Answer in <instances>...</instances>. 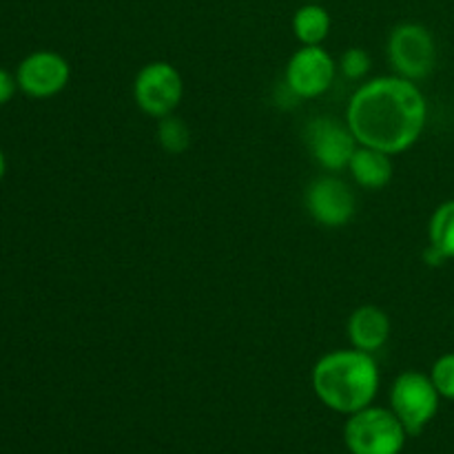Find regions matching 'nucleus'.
Instances as JSON below:
<instances>
[{"label":"nucleus","mask_w":454,"mask_h":454,"mask_svg":"<svg viewBox=\"0 0 454 454\" xmlns=\"http://www.w3.org/2000/svg\"><path fill=\"white\" fill-rule=\"evenodd\" d=\"M428 122V102L412 80L380 75L359 84L346 106V124L359 145L388 155L403 153L419 142Z\"/></svg>","instance_id":"1"},{"label":"nucleus","mask_w":454,"mask_h":454,"mask_svg":"<svg viewBox=\"0 0 454 454\" xmlns=\"http://www.w3.org/2000/svg\"><path fill=\"white\" fill-rule=\"evenodd\" d=\"M310 386L328 411L348 417L375 403L381 386L380 364L357 348L333 350L317 359Z\"/></svg>","instance_id":"2"},{"label":"nucleus","mask_w":454,"mask_h":454,"mask_svg":"<svg viewBox=\"0 0 454 454\" xmlns=\"http://www.w3.org/2000/svg\"><path fill=\"white\" fill-rule=\"evenodd\" d=\"M408 437L390 408L372 403L346 417L344 446L348 454H402Z\"/></svg>","instance_id":"3"},{"label":"nucleus","mask_w":454,"mask_h":454,"mask_svg":"<svg viewBox=\"0 0 454 454\" xmlns=\"http://www.w3.org/2000/svg\"><path fill=\"white\" fill-rule=\"evenodd\" d=\"M442 395L430 375L406 371L390 386V411L395 412L408 434H421L437 417Z\"/></svg>","instance_id":"4"},{"label":"nucleus","mask_w":454,"mask_h":454,"mask_svg":"<svg viewBox=\"0 0 454 454\" xmlns=\"http://www.w3.org/2000/svg\"><path fill=\"white\" fill-rule=\"evenodd\" d=\"M388 60L402 78L424 80L437 65V44L428 27L419 22H402L388 35Z\"/></svg>","instance_id":"5"},{"label":"nucleus","mask_w":454,"mask_h":454,"mask_svg":"<svg viewBox=\"0 0 454 454\" xmlns=\"http://www.w3.org/2000/svg\"><path fill=\"white\" fill-rule=\"evenodd\" d=\"M184 96V80L176 65L167 60L146 62L133 80V100L137 109L155 120L176 114Z\"/></svg>","instance_id":"6"},{"label":"nucleus","mask_w":454,"mask_h":454,"mask_svg":"<svg viewBox=\"0 0 454 454\" xmlns=\"http://www.w3.org/2000/svg\"><path fill=\"white\" fill-rule=\"evenodd\" d=\"M337 62L322 44H301L291 56L284 74V87L297 100L319 98L333 87L337 75Z\"/></svg>","instance_id":"7"},{"label":"nucleus","mask_w":454,"mask_h":454,"mask_svg":"<svg viewBox=\"0 0 454 454\" xmlns=\"http://www.w3.org/2000/svg\"><path fill=\"white\" fill-rule=\"evenodd\" d=\"M304 140L315 162L326 171H344L357 151L359 142L348 124L333 118H313L304 129Z\"/></svg>","instance_id":"8"},{"label":"nucleus","mask_w":454,"mask_h":454,"mask_svg":"<svg viewBox=\"0 0 454 454\" xmlns=\"http://www.w3.org/2000/svg\"><path fill=\"white\" fill-rule=\"evenodd\" d=\"M18 89L25 96L44 100L65 91L71 80V67L65 56L51 49H38L22 58L16 69Z\"/></svg>","instance_id":"9"},{"label":"nucleus","mask_w":454,"mask_h":454,"mask_svg":"<svg viewBox=\"0 0 454 454\" xmlns=\"http://www.w3.org/2000/svg\"><path fill=\"white\" fill-rule=\"evenodd\" d=\"M355 195L344 180L324 176L310 182L306 191V208L317 224L326 229H341L355 217Z\"/></svg>","instance_id":"10"},{"label":"nucleus","mask_w":454,"mask_h":454,"mask_svg":"<svg viewBox=\"0 0 454 454\" xmlns=\"http://www.w3.org/2000/svg\"><path fill=\"white\" fill-rule=\"evenodd\" d=\"M346 333L353 344V348L364 350V353L375 355L386 346L390 337V317L380 306H359L350 313Z\"/></svg>","instance_id":"11"},{"label":"nucleus","mask_w":454,"mask_h":454,"mask_svg":"<svg viewBox=\"0 0 454 454\" xmlns=\"http://www.w3.org/2000/svg\"><path fill=\"white\" fill-rule=\"evenodd\" d=\"M348 171L362 189L380 191L393 180V160L384 151L359 145L350 158Z\"/></svg>","instance_id":"12"},{"label":"nucleus","mask_w":454,"mask_h":454,"mask_svg":"<svg viewBox=\"0 0 454 454\" xmlns=\"http://www.w3.org/2000/svg\"><path fill=\"white\" fill-rule=\"evenodd\" d=\"M331 13L322 4H304L293 16V34L300 44H322L331 34Z\"/></svg>","instance_id":"13"},{"label":"nucleus","mask_w":454,"mask_h":454,"mask_svg":"<svg viewBox=\"0 0 454 454\" xmlns=\"http://www.w3.org/2000/svg\"><path fill=\"white\" fill-rule=\"evenodd\" d=\"M428 239L443 260H454V200H446L434 208L428 224Z\"/></svg>","instance_id":"14"},{"label":"nucleus","mask_w":454,"mask_h":454,"mask_svg":"<svg viewBox=\"0 0 454 454\" xmlns=\"http://www.w3.org/2000/svg\"><path fill=\"white\" fill-rule=\"evenodd\" d=\"M158 140L164 151L180 155L191 146V131L184 120L176 118V115H167L158 124Z\"/></svg>","instance_id":"15"},{"label":"nucleus","mask_w":454,"mask_h":454,"mask_svg":"<svg viewBox=\"0 0 454 454\" xmlns=\"http://www.w3.org/2000/svg\"><path fill=\"white\" fill-rule=\"evenodd\" d=\"M430 380H433L434 388L439 390L442 399H450V402H454V353L442 355V357L433 364Z\"/></svg>","instance_id":"16"},{"label":"nucleus","mask_w":454,"mask_h":454,"mask_svg":"<svg viewBox=\"0 0 454 454\" xmlns=\"http://www.w3.org/2000/svg\"><path fill=\"white\" fill-rule=\"evenodd\" d=\"M371 56H368L366 49L362 47H353V49H346L344 56L340 60V69L346 78L350 80H362L366 78L368 71H371Z\"/></svg>","instance_id":"17"},{"label":"nucleus","mask_w":454,"mask_h":454,"mask_svg":"<svg viewBox=\"0 0 454 454\" xmlns=\"http://www.w3.org/2000/svg\"><path fill=\"white\" fill-rule=\"evenodd\" d=\"M16 91H18L16 74H12V71L0 67V106L12 102V98L16 96Z\"/></svg>","instance_id":"18"},{"label":"nucleus","mask_w":454,"mask_h":454,"mask_svg":"<svg viewBox=\"0 0 454 454\" xmlns=\"http://www.w3.org/2000/svg\"><path fill=\"white\" fill-rule=\"evenodd\" d=\"M4 173H7V155H4V151L0 149V180L4 177Z\"/></svg>","instance_id":"19"}]
</instances>
